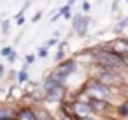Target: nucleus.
<instances>
[{
  "label": "nucleus",
  "instance_id": "f257e3e1",
  "mask_svg": "<svg viewBox=\"0 0 128 120\" xmlns=\"http://www.w3.org/2000/svg\"><path fill=\"white\" fill-rule=\"evenodd\" d=\"M86 92H88L93 99H102V101H105V99L109 97V88H107V85H104V83H100V81H91V83H88Z\"/></svg>",
  "mask_w": 128,
  "mask_h": 120
},
{
  "label": "nucleus",
  "instance_id": "f03ea898",
  "mask_svg": "<svg viewBox=\"0 0 128 120\" xmlns=\"http://www.w3.org/2000/svg\"><path fill=\"white\" fill-rule=\"evenodd\" d=\"M98 60L105 67H121L123 65V58H119L114 53H100L98 55Z\"/></svg>",
  "mask_w": 128,
  "mask_h": 120
},
{
  "label": "nucleus",
  "instance_id": "7ed1b4c3",
  "mask_svg": "<svg viewBox=\"0 0 128 120\" xmlns=\"http://www.w3.org/2000/svg\"><path fill=\"white\" fill-rule=\"evenodd\" d=\"M62 97H63V87L62 85H58L48 92V101H62Z\"/></svg>",
  "mask_w": 128,
  "mask_h": 120
},
{
  "label": "nucleus",
  "instance_id": "20e7f679",
  "mask_svg": "<svg viewBox=\"0 0 128 120\" xmlns=\"http://www.w3.org/2000/svg\"><path fill=\"white\" fill-rule=\"evenodd\" d=\"M74 69V62H67V64H63L62 67H60V71H58V76H54L53 79H60V78H65L67 74H70V71Z\"/></svg>",
  "mask_w": 128,
  "mask_h": 120
},
{
  "label": "nucleus",
  "instance_id": "39448f33",
  "mask_svg": "<svg viewBox=\"0 0 128 120\" xmlns=\"http://www.w3.org/2000/svg\"><path fill=\"white\" fill-rule=\"evenodd\" d=\"M90 108H91V111H104L107 108V102L102 101V99H91L90 101Z\"/></svg>",
  "mask_w": 128,
  "mask_h": 120
},
{
  "label": "nucleus",
  "instance_id": "423d86ee",
  "mask_svg": "<svg viewBox=\"0 0 128 120\" xmlns=\"http://www.w3.org/2000/svg\"><path fill=\"white\" fill-rule=\"evenodd\" d=\"M74 108H76V113H77L81 118H84L86 115H90V113H91V108H90V104H88V106H84L82 102H77Z\"/></svg>",
  "mask_w": 128,
  "mask_h": 120
},
{
  "label": "nucleus",
  "instance_id": "0eeeda50",
  "mask_svg": "<svg viewBox=\"0 0 128 120\" xmlns=\"http://www.w3.org/2000/svg\"><path fill=\"white\" fill-rule=\"evenodd\" d=\"M35 118H37L35 113L32 109H28V108H25V109H21L18 113V120H35Z\"/></svg>",
  "mask_w": 128,
  "mask_h": 120
},
{
  "label": "nucleus",
  "instance_id": "6e6552de",
  "mask_svg": "<svg viewBox=\"0 0 128 120\" xmlns=\"http://www.w3.org/2000/svg\"><path fill=\"white\" fill-rule=\"evenodd\" d=\"M16 113L12 108H0V120H7V118H14Z\"/></svg>",
  "mask_w": 128,
  "mask_h": 120
},
{
  "label": "nucleus",
  "instance_id": "1a4fd4ad",
  "mask_svg": "<svg viewBox=\"0 0 128 120\" xmlns=\"http://www.w3.org/2000/svg\"><path fill=\"white\" fill-rule=\"evenodd\" d=\"M9 53H11V50H9V48H6V50L2 51V55H9Z\"/></svg>",
  "mask_w": 128,
  "mask_h": 120
},
{
  "label": "nucleus",
  "instance_id": "9d476101",
  "mask_svg": "<svg viewBox=\"0 0 128 120\" xmlns=\"http://www.w3.org/2000/svg\"><path fill=\"white\" fill-rule=\"evenodd\" d=\"M62 120H70V118H68L67 115H63V116H62Z\"/></svg>",
  "mask_w": 128,
  "mask_h": 120
},
{
  "label": "nucleus",
  "instance_id": "9b49d317",
  "mask_svg": "<svg viewBox=\"0 0 128 120\" xmlns=\"http://www.w3.org/2000/svg\"><path fill=\"white\" fill-rule=\"evenodd\" d=\"M2 72H4V67H0V76H2Z\"/></svg>",
  "mask_w": 128,
  "mask_h": 120
},
{
  "label": "nucleus",
  "instance_id": "f8f14e48",
  "mask_svg": "<svg viewBox=\"0 0 128 120\" xmlns=\"http://www.w3.org/2000/svg\"><path fill=\"white\" fill-rule=\"evenodd\" d=\"M7 120H14V118H7Z\"/></svg>",
  "mask_w": 128,
  "mask_h": 120
},
{
  "label": "nucleus",
  "instance_id": "ddd939ff",
  "mask_svg": "<svg viewBox=\"0 0 128 120\" xmlns=\"http://www.w3.org/2000/svg\"><path fill=\"white\" fill-rule=\"evenodd\" d=\"M35 120H37V118H35Z\"/></svg>",
  "mask_w": 128,
  "mask_h": 120
}]
</instances>
